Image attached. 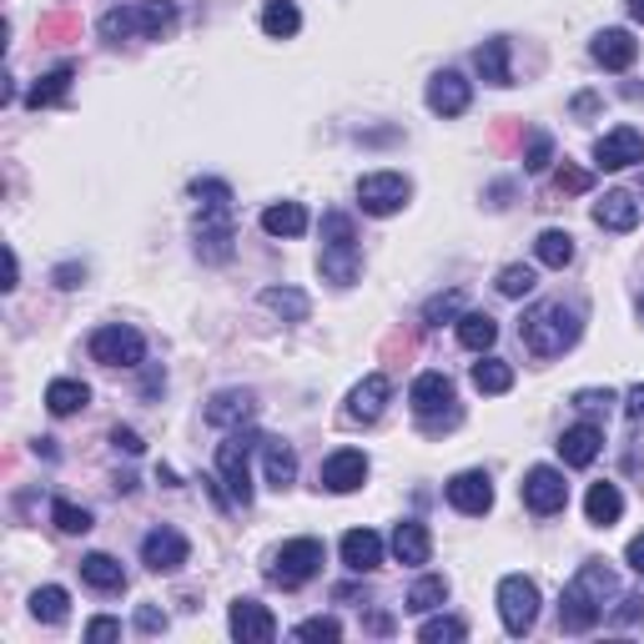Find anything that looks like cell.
I'll return each instance as SVG.
<instances>
[{
  "label": "cell",
  "instance_id": "cell-28",
  "mask_svg": "<svg viewBox=\"0 0 644 644\" xmlns=\"http://www.w3.org/2000/svg\"><path fill=\"white\" fill-rule=\"evenodd\" d=\"M263 232L267 237H302V232H308V207L302 202H273L263 212Z\"/></svg>",
  "mask_w": 644,
  "mask_h": 644
},
{
  "label": "cell",
  "instance_id": "cell-32",
  "mask_svg": "<svg viewBox=\"0 0 644 644\" xmlns=\"http://www.w3.org/2000/svg\"><path fill=\"white\" fill-rule=\"evenodd\" d=\"M534 252H538V263H544V267H554V273H564V267L574 263V237H569V232H564V227H549V232H538Z\"/></svg>",
  "mask_w": 644,
  "mask_h": 644
},
{
  "label": "cell",
  "instance_id": "cell-1",
  "mask_svg": "<svg viewBox=\"0 0 644 644\" xmlns=\"http://www.w3.org/2000/svg\"><path fill=\"white\" fill-rule=\"evenodd\" d=\"M614 595V574H609L604 559H585L579 574L564 585L559 599V630L564 634H589L599 620H604V599Z\"/></svg>",
  "mask_w": 644,
  "mask_h": 644
},
{
  "label": "cell",
  "instance_id": "cell-43",
  "mask_svg": "<svg viewBox=\"0 0 644 644\" xmlns=\"http://www.w3.org/2000/svg\"><path fill=\"white\" fill-rule=\"evenodd\" d=\"M51 519H56L60 534H86V529H91V509H76V503H66V499L51 503Z\"/></svg>",
  "mask_w": 644,
  "mask_h": 644
},
{
  "label": "cell",
  "instance_id": "cell-36",
  "mask_svg": "<svg viewBox=\"0 0 644 644\" xmlns=\"http://www.w3.org/2000/svg\"><path fill=\"white\" fill-rule=\"evenodd\" d=\"M443 599H448V579L443 574H423L413 589H408V604L413 614H429V609H443Z\"/></svg>",
  "mask_w": 644,
  "mask_h": 644
},
{
  "label": "cell",
  "instance_id": "cell-57",
  "mask_svg": "<svg viewBox=\"0 0 644 644\" xmlns=\"http://www.w3.org/2000/svg\"><path fill=\"white\" fill-rule=\"evenodd\" d=\"M640 312H644V298H640Z\"/></svg>",
  "mask_w": 644,
  "mask_h": 644
},
{
  "label": "cell",
  "instance_id": "cell-31",
  "mask_svg": "<svg viewBox=\"0 0 644 644\" xmlns=\"http://www.w3.org/2000/svg\"><path fill=\"white\" fill-rule=\"evenodd\" d=\"M263 458H267V484L282 493L287 484L298 478V454H292L282 438H263Z\"/></svg>",
  "mask_w": 644,
  "mask_h": 644
},
{
  "label": "cell",
  "instance_id": "cell-18",
  "mask_svg": "<svg viewBox=\"0 0 644 644\" xmlns=\"http://www.w3.org/2000/svg\"><path fill=\"white\" fill-rule=\"evenodd\" d=\"M468 101H474V86H468L458 71H438L429 81V111L433 116H464Z\"/></svg>",
  "mask_w": 644,
  "mask_h": 644
},
{
  "label": "cell",
  "instance_id": "cell-37",
  "mask_svg": "<svg viewBox=\"0 0 644 644\" xmlns=\"http://www.w3.org/2000/svg\"><path fill=\"white\" fill-rule=\"evenodd\" d=\"M474 388H478V393H489V398L509 393V388H513V368H509L503 358H484V363H474Z\"/></svg>",
  "mask_w": 644,
  "mask_h": 644
},
{
  "label": "cell",
  "instance_id": "cell-38",
  "mask_svg": "<svg viewBox=\"0 0 644 644\" xmlns=\"http://www.w3.org/2000/svg\"><path fill=\"white\" fill-rule=\"evenodd\" d=\"M66 609H71V595H66L60 585H46V589L31 595V614H36L41 624H60L66 620Z\"/></svg>",
  "mask_w": 644,
  "mask_h": 644
},
{
  "label": "cell",
  "instance_id": "cell-45",
  "mask_svg": "<svg viewBox=\"0 0 644 644\" xmlns=\"http://www.w3.org/2000/svg\"><path fill=\"white\" fill-rule=\"evenodd\" d=\"M554 162V136L549 132H534L529 136V156H524V171H544Z\"/></svg>",
  "mask_w": 644,
  "mask_h": 644
},
{
  "label": "cell",
  "instance_id": "cell-7",
  "mask_svg": "<svg viewBox=\"0 0 644 644\" xmlns=\"http://www.w3.org/2000/svg\"><path fill=\"white\" fill-rule=\"evenodd\" d=\"M318 569H322V544H318V538H287L282 549L273 554L267 579H273V585H282V589H302Z\"/></svg>",
  "mask_w": 644,
  "mask_h": 644
},
{
  "label": "cell",
  "instance_id": "cell-56",
  "mask_svg": "<svg viewBox=\"0 0 644 644\" xmlns=\"http://www.w3.org/2000/svg\"><path fill=\"white\" fill-rule=\"evenodd\" d=\"M630 11H634V21H644V0H630Z\"/></svg>",
  "mask_w": 644,
  "mask_h": 644
},
{
  "label": "cell",
  "instance_id": "cell-26",
  "mask_svg": "<svg viewBox=\"0 0 644 644\" xmlns=\"http://www.w3.org/2000/svg\"><path fill=\"white\" fill-rule=\"evenodd\" d=\"M585 513H589V524H595V529L620 524V513H624V493H620V484H595V489L585 493Z\"/></svg>",
  "mask_w": 644,
  "mask_h": 644
},
{
  "label": "cell",
  "instance_id": "cell-35",
  "mask_svg": "<svg viewBox=\"0 0 644 644\" xmlns=\"http://www.w3.org/2000/svg\"><path fill=\"white\" fill-rule=\"evenodd\" d=\"M71 76H76L71 66H56V71H51V76H41V81L31 86V96H25V107H31V111H41V107H56L60 96L71 91Z\"/></svg>",
  "mask_w": 644,
  "mask_h": 644
},
{
  "label": "cell",
  "instance_id": "cell-34",
  "mask_svg": "<svg viewBox=\"0 0 644 644\" xmlns=\"http://www.w3.org/2000/svg\"><path fill=\"white\" fill-rule=\"evenodd\" d=\"M298 25H302V15H298V5H292V0H267V5H263V31L273 41L298 36Z\"/></svg>",
  "mask_w": 644,
  "mask_h": 644
},
{
  "label": "cell",
  "instance_id": "cell-48",
  "mask_svg": "<svg viewBox=\"0 0 644 644\" xmlns=\"http://www.w3.org/2000/svg\"><path fill=\"white\" fill-rule=\"evenodd\" d=\"M136 630H142V634H162V630H167V614H162L156 604H142V609H136Z\"/></svg>",
  "mask_w": 644,
  "mask_h": 644
},
{
  "label": "cell",
  "instance_id": "cell-17",
  "mask_svg": "<svg viewBox=\"0 0 644 644\" xmlns=\"http://www.w3.org/2000/svg\"><path fill=\"white\" fill-rule=\"evenodd\" d=\"M448 503H454L458 513H468V519L489 513V509H493V484H489V474H478V468H468V474H454V478H448Z\"/></svg>",
  "mask_w": 644,
  "mask_h": 644
},
{
  "label": "cell",
  "instance_id": "cell-55",
  "mask_svg": "<svg viewBox=\"0 0 644 644\" xmlns=\"http://www.w3.org/2000/svg\"><path fill=\"white\" fill-rule=\"evenodd\" d=\"M111 443H116V448H126V454H142V438H136L132 429H111Z\"/></svg>",
  "mask_w": 644,
  "mask_h": 644
},
{
  "label": "cell",
  "instance_id": "cell-9",
  "mask_svg": "<svg viewBox=\"0 0 644 644\" xmlns=\"http://www.w3.org/2000/svg\"><path fill=\"white\" fill-rule=\"evenodd\" d=\"M408 197H413V181L403 177V171H368V177L358 181V207L368 216H393L408 207Z\"/></svg>",
  "mask_w": 644,
  "mask_h": 644
},
{
  "label": "cell",
  "instance_id": "cell-8",
  "mask_svg": "<svg viewBox=\"0 0 644 644\" xmlns=\"http://www.w3.org/2000/svg\"><path fill=\"white\" fill-rule=\"evenodd\" d=\"M91 358L107 363V368H142L146 343L136 327H126V322H107V327L91 333Z\"/></svg>",
  "mask_w": 644,
  "mask_h": 644
},
{
  "label": "cell",
  "instance_id": "cell-6",
  "mask_svg": "<svg viewBox=\"0 0 644 644\" xmlns=\"http://www.w3.org/2000/svg\"><path fill=\"white\" fill-rule=\"evenodd\" d=\"M252 448H263V438H257L252 429H232L227 443H216V478H222V489L232 493L237 509L252 503V474H247Z\"/></svg>",
  "mask_w": 644,
  "mask_h": 644
},
{
  "label": "cell",
  "instance_id": "cell-46",
  "mask_svg": "<svg viewBox=\"0 0 644 644\" xmlns=\"http://www.w3.org/2000/svg\"><path fill=\"white\" fill-rule=\"evenodd\" d=\"M574 408H579V413H609V408H614V393H609V388H579V393H574Z\"/></svg>",
  "mask_w": 644,
  "mask_h": 644
},
{
  "label": "cell",
  "instance_id": "cell-14",
  "mask_svg": "<svg viewBox=\"0 0 644 644\" xmlns=\"http://www.w3.org/2000/svg\"><path fill=\"white\" fill-rule=\"evenodd\" d=\"M191 544L177 534V529H152V534L142 538V564L152 574H177L181 564H187Z\"/></svg>",
  "mask_w": 644,
  "mask_h": 644
},
{
  "label": "cell",
  "instance_id": "cell-50",
  "mask_svg": "<svg viewBox=\"0 0 644 644\" xmlns=\"http://www.w3.org/2000/svg\"><path fill=\"white\" fill-rule=\"evenodd\" d=\"M640 614H644V599H640V595H624L620 609H614V624H634Z\"/></svg>",
  "mask_w": 644,
  "mask_h": 644
},
{
  "label": "cell",
  "instance_id": "cell-54",
  "mask_svg": "<svg viewBox=\"0 0 644 644\" xmlns=\"http://www.w3.org/2000/svg\"><path fill=\"white\" fill-rule=\"evenodd\" d=\"M624 559H630V569L644 579V534H634V538H630V549H624Z\"/></svg>",
  "mask_w": 644,
  "mask_h": 644
},
{
  "label": "cell",
  "instance_id": "cell-51",
  "mask_svg": "<svg viewBox=\"0 0 644 644\" xmlns=\"http://www.w3.org/2000/svg\"><path fill=\"white\" fill-rule=\"evenodd\" d=\"M624 413H630V423H640V429H644V382L624 393Z\"/></svg>",
  "mask_w": 644,
  "mask_h": 644
},
{
  "label": "cell",
  "instance_id": "cell-41",
  "mask_svg": "<svg viewBox=\"0 0 644 644\" xmlns=\"http://www.w3.org/2000/svg\"><path fill=\"white\" fill-rule=\"evenodd\" d=\"M534 282H538L534 267H524V263H509L499 273V292H503V298H529V292H534Z\"/></svg>",
  "mask_w": 644,
  "mask_h": 644
},
{
  "label": "cell",
  "instance_id": "cell-15",
  "mask_svg": "<svg viewBox=\"0 0 644 644\" xmlns=\"http://www.w3.org/2000/svg\"><path fill=\"white\" fill-rule=\"evenodd\" d=\"M227 630H232V640H242V644H267V640H277L273 609L257 604V599H237V604H232Z\"/></svg>",
  "mask_w": 644,
  "mask_h": 644
},
{
  "label": "cell",
  "instance_id": "cell-25",
  "mask_svg": "<svg viewBox=\"0 0 644 644\" xmlns=\"http://www.w3.org/2000/svg\"><path fill=\"white\" fill-rule=\"evenodd\" d=\"M429 554H433L429 529L418 524V519H403V524L393 529V559L398 564H429Z\"/></svg>",
  "mask_w": 644,
  "mask_h": 644
},
{
  "label": "cell",
  "instance_id": "cell-27",
  "mask_svg": "<svg viewBox=\"0 0 644 644\" xmlns=\"http://www.w3.org/2000/svg\"><path fill=\"white\" fill-rule=\"evenodd\" d=\"M81 579L91 589H101V595H121V589H126V569H121L111 554H86V559H81Z\"/></svg>",
  "mask_w": 644,
  "mask_h": 644
},
{
  "label": "cell",
  "instance_id": "cell-2",
  "mask_svg": "<svg viewBox=\"0 0 644 644\" xmlns=\"http://www.w3.org/2000/svg\"><path fill=\"white\" fill-rule=\"evenodd\" d=\"M519 337H524V347L534 358H559V353H569L579 343V308H569V302H538V308L524 312Z\"/></svg>",
  "mask_w": 644,
  "mask_h": 644
},
{
  "label": "cell",
  "instance_id": "cell-16",
  "mask_svg": "<svg viewBox=\"0 0 644 644\" xmlns=\"http://www.w3.org/2000/svg\"><path fill=\"white\" fill-rule=\"evenodd\" d=\"M388 398H393V382L382 378V373H368V378L353 388V398H347L343 418H347V423H378L382 408H388Z\"/></svg>",
  "mask_w": 644,
  "mask_h": 644
},
{
  "label": "cell",
  "instance_id": "cell-22",
  "mask_svg": "<svg viewBox=\"0 0 644 644\" xmlns=\"http://www.w3.org/2000/svg\"><path fill=\"white\" fill-rule=\"evenodd\" d=\"M595 222L604 232H634L640 227V202H634L630 191H604L595 202Z\"/></svg>",
  "mask_w": 644,
  "mask_h": 644
},
{
  "label": "cell",
  "instance_id": "cell-3",
  "mask_svg": "<svg viewBox=\"0 0 644 644\" xmlns=\"http://www.w3.org/2000/svg\"><path fill=\"white\" fill-rule=\"evenodd\" d=\"M318 273L333 287H353L363 277V252H358V227L347 212H327L322 216V257Z\"/></svg>",
  "mask_w": 644,
  "mask_h": 644
},
{
  "label": "cell",
  "instance_id": "cell-13",
  "mask_svg": "<svg viewBox=\"0 0 644 644\" xmlns=\"http://www.w3.org/2000/svg\"><path fill=\"white\" fill-rule=\"evenodd\" d=\"M318 484H322L327 493H353V489H363V484H368V454H358V448H337V454L322 464Z\"/></svg>",
  "mask_w": 644,
  "mask_h": 644
},
{
  "label": "cell",
  "instance_id": "cell-12",
  "mask_svg": "<svg viewBox=\"0 0 644 644\" xmlns=\"http://www.w3.org/2000/svg\"><path fill=\"white\" fill-rule=\"evenodd\" d=\"M634 162H644V136L634 132V126H614V132H604L595 142V167L624 171V167H634Z\"/></svg>",
  "mask_w": 644,
  "mask_h": 644
},
{
  "label": "cell",
  "instance_id": "cell-4",
  "mask_svg": "<svg viewBox=\"0 0 644 644\" xmlns=\"http://www.w3.org/2000/svg\"><path fill=\"white\" fill-rule=\"evenodd\" d=\"M177 25V5L171 0H142V5H126V11H107L101 15V41H132V36H146V41H162Z\"/></svg>",
  "mask_w": 644,
  "mask_h": 644
},
{
  "label": "cell",
  "instance_id": "cell-52",
  "mask_svg": "<svg viewBox=\"0 0 644 644\" xmlns=\"http://www.w3.org/2000/svg\"><path fill=\"white\" fill-rule=\"evenodd\" d=\"M81 282H86V267H76V263L56 267V287H66V292H71V287H81Z\"/></svg>",
  "mask_w": 644,
  "mask_h": 644
},
{
  "label": "cell",
  "instance_id": "cell-47",
  "mask_svg": "<svg viewBox=\"0 0 644 644\" xmlns=\"http://www.w3.org/2000/svg\"><path fill=\"white\" fill-rule=\"evenodd\" d=\"M298 640H322V644H333V640H343V624H337V620H302V624H298Z\"/></svg>",
  "mask_w": 644,
  "mask_h": 644
},
{
  "label": "cell",
  "instance_id": "cell-21",
  "mask_svg": "<svg viewBox=\"0 0 644 644\" xmlns=\"http://www.w3.org/2000/svg\"><path fill=\"white\" fill-rule=\"evenodd\" d=\"M252 413H257V398H252L247 388H222V393L207 403V423H212V429H242Z\"/></svg>",
  "mask_w": 644,
  "mask_h": 644
},
{
  "label": "cell",
  "instance_id": "cell-29",
  "mask_svg": "<svg viewBox=\"0 0 644 644\" xmlns=\"http://www.w3.org/2000/svg\"><path fill=\"white\" fill-rule=\"evenodd\" d=\"M91 403V388H86L81 378H56L46 388V408L56 418H71V413H81V408Z\"/></svg>",
  "mask_w": 644,
  "mask_h": 644
},
{
  "label": "cell",
  "instance_id": "cell-40",
  "mask_svg": "<svg viewBox=\"0 0 644 644\" xmlns=\"http://www.w3.org/2000/svg\"><path fill=\"white\" fill-rule=\"evenodd\" d=\"M468 634L464 620H454V614H438V620H429L423 630H418V640L423 644H458Z\"/></svg>",
  "mask_w": 644,
  "mask_h": 644
},
{
  "label": "cell",
  "instance_id": "cell-24",
  "mask_svg": "<svg viewBox=\"0 0 644 644\" xmlns=\"http://www.w3.org/2000/svg\"><path fill=\"white\" fill-rule=\"evenodd\" d=\"M343 564L353 574H373L382 564V538L373 534V529H353V534H343Z\"/></svg>",
  "mask_w": 644,
  "mask_h": 644
},
{
  "label": "cell",
  "instance_id": "cell-5",
  "mask_svg": "<svg viewBox=\"0 0 644 644\" xmlns=\"http://www.w3.org/2000/svg\"><path fill=\"white\" fill-rule=\"evenodd\" d=\"M408 403H413L418 423L429 433H443L458 423V393H454V378H448V373H418Z\"/></svg>",
  "mask_w": 644,
  "mask_h": 644
},
{
  "label": "cell",
  "instance_id": "cell-33",
  "mask_svg": "<svg viewBox=\"0 0 644 644\" xmlns=\"http://www.w3.org/2000/svg\"><path fill=\"white\" fill-rule=\"evenodd\" d=\"M493 337H499V322H493L489 312H464V318H458V343H464L468 353L493 347Z\"/></svg>",
  "mask_w": 644,
  "mask_h": 644
},
{
  "label": "cell",
  "instance_id": "cell-10",
  "mask_svg": "<svg viewBox=\"0 0 644 644\" xmlns=\"http://www.w3.org/2000/svg\"><path fill=\"white\" fill-rule=\"evenodd\" d=\"M499 620L509 634H529L538 620V585L524 574H509L499 585Z\"/></svg>",
  "mask_w": 644,
  "mask_h": 644
},
{
  "label": "cell",
  "instance_id": "cell-30",
  "mask_svg": "<svg viewBox=\"0 0 644 644\" xmlns=\"http://www.w3.org/2000/svg\"><path fill=\"white\" fill-rule=\"evenodd\" d=\"M474 60H478V76H484L489 86H513V71H509V41H503V36L484 41Z\"/></svg>",
  "mask_w": 644,
  "mask_h": 644
},
{
  "label": "cell",
  "instance_id": "cell-44",
  "mask_svg": "<svg viewBox=\"0 0 644 644\" xmlns=\"http://www.w3.org/2000/svg\"><path fill=\"white\" fill-rule=\"evenodd\" d=\"M458 308H464V292H443V298H429V308H423V322H429V327H438V322L458 318Z\"/></svg>",
  "mask_w": 644,
  "mask_h": 644
},
{
  "label": "cell",
  "instance_id": "cell-11",
  "mask_svg": "<svg viewBox=\"0 0 644 644\" xmlns=\"http://www.w3.org/2000/svg\"><path fill=\"white\" fill-rule=\"evenodd\" d=\"M524 503H529V513H538V519L559 513L564 503H569V484H564L559 468H549V464L529 468L524 474Z\"/></svg>",
  "mask_w": 644,
  "mask_h": 644
},
{
  "label": "cell",
  "instance_id": "cell-42",
  "mask_svg": "<svg viewBox=\"0 0 644 644\" xmlns=\"http://www.w3.org/2000/svg\"><path fill=\"white\" fill-rule=\"evenodd\" d=\"M191 197L202 202V212H232V187L227 181H191Z\"/></svg>",
  "mask_w": 644,
  "mask_h": 644
},
{
  "label": "cell",
  "instance_id": "cell-49",
  "mask_svg": "<svg viewBox=\"0 0 644 644\" xmlns=\"http://www.w3.org/2000/svg\"><path fill=\"white\" fill-rule=\"evenodd\" d=\"M559 191H589V171H579V167H559Z\"/></svg>",
  "mask_w": 644,
  "mask_h": 644
},
{
  "label": "cell",
  "instance_id": "cell-19",
  "mask_svg": "<svg viewBox=\"0 0 644 644\" xmlns=\"http://www.w3.org/2000/svg\"><path fill=\"white\" fill-rule=\"evenodd\" d=\"M232 212H202V227H197V252L202 263H227L232 257Z\"/></svg>",
  "mask_w": 644,
  "mask_h": 644
},
{
  "label": "cell",
  "instance_id": "cell-39",
  "mask_svg": "<svg viewBox=\"0 0 644 644\" xmlns=\"http://www.w3.org/2000/svg\"><path fill=\"white\" fill-rule=\"evenodd\" d=\"M263 308H273L282 322H302V318H308V298H302L298 287H267Z\"/></svg>",
  "mask_w": 644,
  "mask_h": 644
},
{
  "label": "cell",
  "instance_id": "cell-23",
  "mask_svg": "<svg viewBox=\"0 0 644 644\" xmlns=\"http://www.w3.org/2000/svg\"><path fill=\"white\" fill-rule=\"evenodd\" d=\"M599 448H604V433H599L595 423H574V429H564V438H559V454L569 468H589L599 458Z\"/></svg>",
  "mask_w": 644,
  "mask_h": 644
},
{
  "label": "cell",
  "instance_id": "cell-20",
  "mask_svg": "<svg viewBox=\"0 0 644 644\" xmlns=\"http://www.w3.org/2000/svg\"><path fill=\"white\" fill-rule=\"evenodd\" d=\"M589 56H595L604 71H630L634 56H640V41H634L630 31H620V25H614V31H599L595 46H589Z\"/></svg>",
  "mask_w": 644,
  "mask_h": 644
},
{
  "label": "cell",
  "instance_id": "cell-53",
  "mask_svg": "<svg viewBox=\"0 0 644 644\" xmlns=\"http://www.w3.org/2000/svg\"><path fill=\"white\" fill-rule=\"evenodd\" d=\"M116 634H121L116 620H91L86 624V640H116Z\"/></svg>",
  "mask_w": 644,
  "mask_h": 644
}]
</instances>
